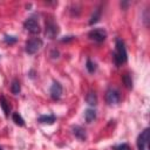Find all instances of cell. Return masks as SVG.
<instances>
[{
    "label": "cell",
    "mask_w": 150,
    "mask_h": 150,
    "mask_svg": "<svg viewBox=\"0 0 150 150\" xmlns=\"http://www.w3.org/2000/svg\"><path fill=\"white\" fill-rule=\"evenodd\" d=\"M149 141H150V129L145 128L137 137V148H138V150H150Z\"/></svg>",
    "instance_id": "obj_2"
},
{
    "label": "cell",
    "mask_w": 150,
    "mask_h": 150,
    "mask_svg": "<svg viewBox=\"0 0 150 150\" xmlns=\"http://www.w3.org/2000/svg\"><path fill=\"white\" fill-rule=\"evenodd\" d=\"M12 117H13V121L15 122L16 125H19V127H23L25 125V121H23V118L21 117V115L19 112H14Z\"/></svg>",
    "instance_id": "obj_16"
},
{
    "label": "cell",
    "mask_w": 150,
    "mask_h": 150,
    "mask_svg": "<svg viewBox=\"0 0 150 150\" xmlns=\"http://www.w3.org/2000/svg\"><path fill=\"white\" fill-rule=\"evenodd\" d=\"M0 150H2V149H1V148H0Z\"/></svg>",
    "instance_id": "obj_22"
},
{
    "label": "cell",
    "mask_w": 150,
    "mask_h": 150,
    "mask_svg": "<svg viewBox=\"0 0 150 150\" xmlns=\"http://www.w3.org/2000/svg\"><path fill=\"white\" fill-rule=\"evenodd\" d=\"M89 39L95 41V42H103L107 38V32L103 29V28H95V29H91L88 34Z\"/></svg>",
    "instance_id": "obj_4"
},
{
    "label": "cell",
    "mask_w": 150,
    "mask_h": 150,
    "mask_svg": "<svg viewBox=\"0 0 150 150\" xmlns=\"http://www.w3.org/2000/svg\"><path fill=\"white\" fill-rule=\"evenodd\" d=\"M86 102L89 105H96L97 104V96L95 94V91H89L86 96Z\"/></svg>",
    "instance_id": "obj_13"
},
{
    "label": "cell",
    "mask_w": 150,
    "mask_h": 150,
    "mask_svg": "<svg viewBox=\"0 0 150 150\" xmlns=\"http://www.w3.org/2000/svg\"><path fill=\"white\" fill-rule=\"evenodd\" d=\"M115 46H116V49H115V53H114V62L118 67V66H122L123 63L127 62L128 54H127L124 41L122 39H120V38L116 39V45Z\"/></svg>",
    "instance_id": "obj_1"
},
{
    "label": "cell",
    "mask_w": 150,
    "mask_h": 150,
    "mask_svg": "<svg viewBox=\"0 0 150 150\" xmlns=\"http://www.w3.org/2000/svg\"><path fill=\"white\" fill-rule=\"evenodd\" d=\"M64 38H66V39H62V40H61L62 42H64V41H69V40H73V39H74V36H64Z\"/></svg>",
    "instance_id": "obj_21"
},
{
    "label": "cell",
    "mask_w": 150,
    "mask_h": 150,
    "mask_svg": "<svg viewBox=\"0 0 150 150\" xmlns=\"http://www.w3.org/2000/svg\"><path fill=\"white\" fill-rule=\"evenodd\" d=\"M0 107H1L2 111L5 112V116L8 117L9 114H11V109L12 108H11V104L8 103V101L6 100V97L4 95H0Z\"/></svg>",
    "instance_id": "obj_10"
},
{
    "label": "cell",
    "mask_w": 150,
    "mask_h": 150,
    "mask_svg": "<svg viewBox=\"0 0 150 150\" xmlns=\"http://www.w3.org/2000/svg\"><path fill=\"white\" fill-rule=\"evenodd\" d=\"M49 93H50V97L53 100H55V101L56 100H60V97L62 95V86L57 81H54L53 84H52V87H50Z\"/></svg>",
    "instance_id": "obj_8"
},
{
    "label": "cell",
    "mask_w": 150,
    "mask_h": 150,
    "mask_svg": "<svg viewBox=\"0 0 150 150\" xmlns=\"http://www.w3.org/2000/svg\"><path fill=\"white\" fill-rule=\"evenodd\" d=\"M11 91L14 95H18L21 91V86H20V82L18 80H13V82L11 84Z\"/></svg>",
    "instance_id": "obj_15"
},
{
    "label": "cell",
    "mask_w": 150,
    "mask_h": 150,
    "mask_svg": "<svg viewBox=\"0 0 150 150\" xmlns=\"http://www.w3.org/2000/svg\"><path fill=\"white\" fill-rule=\"evenodd\" d=\"M59 33V27L54 22V20L52 19H48L46 21V30H45V34L48 39H54Z\"/></svg>",
    "instance_id": "obj_5"
},
{
    "label": "cell",
    "mask_w": 150,
    "mask_h": 150,
    "mask_svg": "<svg viewBox=\"0 0 150 150\" xmlns=\"http://www.w3.org/2000/svg\"><path fill=\"white\" fill-rule=\"evenodd\" d=\"M23 27L26 28V30H28L32 34H39L40 30H41L40 26H39V22L35 19H33V18H28L23 22Z\"/></svg>",
    "instance_id": "obj_7"
},
{
    "label": "cell",
    "mask_w": 150,
    "mask_h": 150,
    "mask_svg": "<svg viewBox=\"0 0 150 150\" xmlns=\"http://www.w3.org/2000/svg\"><path fill=\"white\" fill-rule=\"evenodd\" d=\"M42 40L40 38H33V39H29L27 42H26V46H25V49H26V53L29 54V55H33L35 53H38L40 50V48L42 47Z\"/></svg>",
    "instance_id": "obj_3"
},
{
    "label": "cell",
    "mask_w": 150,
    "mask_h": 150,
    "mask_svg": "<svg viewBox=\"0 0 150 150\" xmlns=\"http://www.w3.org/2000/svg\"><path fill=\"white\" fill-rule=\"evenodd\" d=\"M121 100V96H120V93L118 90L114 89V88H109L107 91H105V101L109 105H114V104H117Z\"/></svg>",
    "instance_id": "obj_6"
},
{
    "label": "cell",
    "mask_w": 150,
    "mask_h": 150,
    "mask_svg": "<svg viewBox=\"0 0 150 150\" xmlns=\"http://www.w3.org/2000/svg\"><path fill=\"white\" fill-rule=\"evenodd\" d=\"M112 150H130V148L128 144H120V145L114 146Z\"/></svg>",
    "instance_id": "obj_20"
},
{
    "label": "cell",
    "mask_w": 150,
    "mask_h": 150,
    "mask_svg": "<svg viewBox=\"0 0 150 150\" xmlns=\"http://www.w3.org/2000/svg\"><path fill=\"white\" fill-rule=\"evenodd\" d=\"M101 14H102L101 8H100V7H98V8H96V9L94 11V13L91 14V16H90L89 25H90V26H93V25H95L96 22H98V20L101 19Z\"/></svg>",
    "instance_id": "obj_12"
},
{
    "label": "cell",
    "mask_w": 150,
    "mask_h": 150,
    "mask_svg": "<svg viewBox=\"0 0 150 150\" xmlns=\"http://www.w3.org/2000/svg\"><path fill=\"white\" fill-rule=\"evenodd\" d=\"M55 120H56V117L54 115H41L38 118V121L40 123H42V124H49V125L53 124L55 122Z\"/></svg>",
    "instance_id": "obj_11"
},
{
    "label": "cell",
    "mask_w": 150,
    "mask_h": 150,
    "mask_svg": "<svg viewBox=\"0 0 150 150\" xmlns=\"http://www.w3.org/2000/svg\"><path fill=\"white\" fill-rule=\"evenodd\" d=\"M86 68H87V70H88L90 74H93V73H95V70H96V64H95L90 59H88V60H87V63H86Z\"/></svg>",
    "instance_id": "obj_18"
},
{
    "label": "cell",
    "mask_w": 150,
    "mask_h": 150,
    "mask_svg": "<svg viewBox=\"0 0 150 150\" xmlns=\"http://www.w3.org/2000/svg\"><path fill=\"white\" fill-rule=\"evenodd\" d=\"M122 80H123V83L125 84V87H127L128 89H131V88H132V80H131V76H130L128 73L123 75Z\"/></svg>",
    "instance_id": "obj_17"
},
{
    "label": "cell",
    "mask_w": 150,
    "mask_h": 150,
    "mask_svg": "<svg viewBox=\"0 0 150 150\" xmlns=\"http://www.w3.org/2000/svg\"><path fill=\"white\" fill-rule=\"evenodd\" d=\"M4 40H5L6 43L12 45V43H15L18 39H16L15 36H12V35H5V36H4Z\"/></svg>",
    "instance_id": "obj_19"
},
{
    "label": "cell",
    "mask_w": 150,
    "mask_h": 150,
    "mask_svg": "<svg viewBox=\"0 0 150 150\" xmlns=\"http://www.w3.org/2000/svg\"><path fill=\"white\" fill-rule=\"evenodd\" d=\"M71 130H73L74 136H75L77 139H80V141H86V139H87L86 129H83L82 127H80V125H74Z\"/></svg>",
    "instance_id": "obj_9"
},
{
    "label": "cell",
    "mask_w": 150,
    "mask_h": 150,
    "mask_svg": "<svg viewBox=\"0 0 150 150\" xmlns=\"http://www.w3.org/2000/svg\"><path fill=\"white\" fill-rule=\"evenodd\" d=\"M84 118L88 123H91L96 118V111L94 109H87L84 111Z\"/></svg>",
    "instance_id": "obj_14"
}]
</instances>
